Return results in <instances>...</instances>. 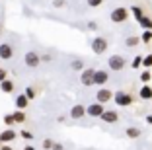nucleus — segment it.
<instances>
[{
  "label": "nucleus",
  "instance_id": "e433bc0d",
  "mask_svg": "<svg viewBox=\"0 0 152 150\" xmlns=\"http://www.w3.org/2000/svg\"><path fill=\"white\" fill-rule=\"evenodd\" d=\"M146 123H148V125H152V115H148V117H146Z\"/></svg>",
  "mask_w": 152,
  "mask_h": 150
},
{
  "label": "nucleus",
  "instance_id": "393cba45",
  "mask_svg": "<svg viewBox=\"0 0 152 150\" xmlns=\"http://www.w3.org/2000/svg\"><path fill=\"white\" fill-rule=\"evenodd\" d=\"M140 41H142V43H150L152 41V31H142V35H140Z\"/></svg>",
  "mask_w": 152,
  "mask_h": 150
},
{
  "label": "nucleus",
  "instance_id": "a211bd4d",
  "mask_svg": "<svg viewBox=\"0 0 152 150\" xmlns=\"http://www.w3.org/2000/svg\"><path fill=\"white\" fill-rule=\"evenodd\" d=\"M139 23H140V27H142L144 31H146V29L152 31V20H150V18H146V16H144V18L139 20Z\"/></svg>",
  "mask_w": 152,
  "mask_h": 150
},
{
  "label": "nucleus",
  "instance_id": "aec40b11",
  "mask_svg": "<svg viewBox=\"0 0 152 150\" xmlns=\"http://www.w3.org/2000/svg\"><path fill=\"white\" fill-rule=\"evenodd\" d=\"M131 12H133V16H134V20H137V22H139L140 18H144L142 8H140V6H131Z\"/></svg>",
  "mask_w": 152,
  "mask_h": 150
},
{
  "label": "nucleus",
  "instance_id": "1a4fd4ad",
  "mask_svg": "<svg viewBox=\"0 0 152 150\" xmlns=\"http://www.w3.org/2000/svg\"><path fill=\"white\" fill-rule=\"evenodd\" d=\"M14 57V49L10 43H0V59L2 61H10Z\"/></svg>",
  "mask_w": 152,
  "mask_h": 150
},
{
  "label": "nucleus",
  "instance_id": "412c9836",
  "mask_svg": "<svg viewBox=\"0 0 152 150\" xmlns=\"http://www.w3.org/2000/svg\"><path fill=\"white\" fill-rule=\"evenodd\" d=\"M14 121H16V123H23V121H26V113H23L22 109H18V111H14Z\"/></svg>",
  "mask_w": 152,
  "mask_h": 150
},
{
  "label": "nucleus",
  "instance_id": "423d86ee",
  "mask_svg": "<svg viewBox=\"0 0 152 150\" xmlns=\"http://www.w3.org/2000/svg\"><path fill=\"white\" fill-rule=\"evenodd\" d=\"M94 76H96V68H84L80 72L82 86H94Z\"/></svg>",
  "mask_w": 152,
  "mask_h": 150
},
{
  "label": "nucleus",
  "instance_id": "2eb2a0df",
  "mask_svg": "<svg viewBox=\"0 0 152 150\" xmlns=\"http://www.w3.org/2000/svg\"><path fill=\"white\" fill-rule=\"evenodd\" d=\"M139 97H140V100H152V86H148V84L140 86V90H139Z\"/></svg>",
  "mask_w": 152,
  "mask_h": 150
},
{
  "label": "nucleus",
  "instance_id": "4be33fe9",
  "mask_svg": "<svg viewBox=\"0 0 152 150\" xmlns=\"http://www.w3.org/2000/svg\"><path fill=\"white\" fill-rule=\"evenodd\" d=\"M150 80H152V72L150 70H142L140 72V82H142V84H148Z\"/></svg>",
  "mask_w": 152,
  "mask_h": 150
},
{
  "label": "nucleus",
  "instance_id": "58836bf2",
  "mask_svg": "<svg viewBox=\"0 0 152 150\" xmlns=\"http://www.w3.org/2000/svg\"><path fill=\"white\" fill-rule=\"evenodd\" d=\"M0 146H2V140H0Z\"/></svg>",
  "mask_w": 152,
  "mask_h": 150
},
{
  "label": "nucleus",
  "instance_id": "f3484780",
  "mask_svg": "<svg viewBox=\"0 0 152 150\" xmlns=\"http://www.w3.org/2000/svg\"><path fill=\"white\" fill-rule=\"evenodd\" d=\"M0 90H2L4 94H12L14 92V82L12 80H4V82L0 84Z\"/></svg>",
  "mask_w": 152,
  "mask_h": 150
},
{
  "label": "nucleus",
  "instance_id": "f8f14e48",
  "mask_svg": "<svg viewBox=\"0 0 152 150\" xmlns=\"http://www.w3.org/2000/svg\"><path fill=\"white\" fill-rule=\"evenodd\" d=\"M99 119H102L103 123H117V121H119V113H117V111H113V109H111V111L105 109Z\"/></svg>",
  "mask_w": 152,
  "mask_h": 150
},
{
  "label": "nucleus",
  "instance_id": "0eeeda50",
  "mask_svg": "<svg viewBox=\"0 0 152 150\" xmlns=\"http://www.w3.org/2000/svg\"><path fill=\"white\" fill-rule=\"evenodd\" d=\"M111 100H113V92L107 90V88H99L98 94H96V102L98 103H107V102H111Z\"/></svg>",
  "mask_w": 152,
  "mask_h": 150
},
{
  "label": "nucleus",
  "instance_id": "20e7f679",
  "mask_svg": "<svg viewBox=\"0 0 152 150\" xmlns=\"http://www.w3.org/2000/svg\"><path fill=\"white\" fill-rule=\"evenodd\" d=\"M111 22L113 23H123L127 18H129V10L127 8H113V12H111Z\"/></svg>",
  "mask_w": 152,
  "mask_h": 150
},
{
  "label": "nucleus",
  "instance_id": "473e14b6",
  "mask_svg": "<svg viewBox=\"0 0 152 150\" xmlns=\"http://www.w3.org/2000/svg\"><path fill=\"white\" fill-rule=\"evenodd\" d=\"M64 4H66L64 0H55V2H53V6H55V8H61V6H64Z\"/></svg>",
  "mask_w": 152,
  "mask_h": 150
},
{
  "label": "nucleus",
  "instance_id": "5701e85b",
  "mask_svg": "<svg viewBox=\"0 0 152 150\" xmlns=\"http://www.w3.org/2000/svg\"><path fill=\"white\" fill-rule=\"evenodd\" d=\"M139 43H140V37H127V39H125L127 47H137Z\"/></svg>",
  "mask_w": 152,
  "mask_h": 150
},
{
  "label": "nucleus",
  "instance_id": "7ed1b4c3",
  "mask_svg": "<svg viewBox=\"0 0 152 150\" xmlns=\"http://www.w3.org/2000/svg\"><path fill=\"white\" fill-rule=\"evenodd\" d=\"M113 102L117 103L119 107H129L131 103H133V96L131 94H127V92H115L113 94Z\"/></svg>",
  "mask_w": 152,
  "mask_h": 150
},
{
  "label": "nucleus",
  "instance_id": "c756f323",
  "mask_svg": "<svg viewBox=\"0 0 152 150\" xmlns=\"http://www.w3.org/2000/svg\"><path fill=\"white\" fill-rule=\"evenodd\" d=\"M86 2H88V6H90V8H98V6H102V2H103V0H86Z\"/></svg>",
  "mask_w": 152,
  "mask_h": 150
},
{
  "label": "nucleus",
  "instance_id": "f704fd0d",
  "mask_svg": "<svg viewBox=\"0 0 152 150\" xmlns=\"http://www.w3.org/2000/svg\"><path fill=\"white\" fill-rule=\"evenodd\" d=\"M88 29H92V31L98 29V23H96V22H90V23H88Z\"/></svg>",
  "mask_w": 152,
  "mask_h": 150
},
{
  "label": "nucleus",
  "instance_id": "4468645a",
  "mask_svg": "<svg viewBox=\"0 0 152 150\" xmlns=\"http://www.w3.org/2000/svg\"><path fill=\"white\" fill-rule=\"evenodd\" d=\"M14 138H16V132L12 131V129H6L4 132H0V140H2V144H8V142H12Z\"/></svg>",
  "mask_w": 152,
  "mask_h": 150
},
{
  "label": "nucleus",
  "instance_id": "6e6552de",
  "mask_svg": "<svg viewBox=\"0 0 152 150\" xmlns=\"http://www.w3.org/2000/svg\"><path fill=\"white\" fill-rule=\"evenodd\" d=\"M86 111H88V115H90V117H102L105 109H103V103L94 102V103H90V105L86 107Z\"/></svg>",
  "mask_w": 152,
  "mask_h": 150
},
{
  "label": "nucleus",
  "instance_id": "cd10ccee",
  "mask_svg": "<svg viewBox=\"0 0 152 150\" xmlns=\"http://www.w3.org/2000/svg\"><path fill=\"white\" fill-rule=\"evenodd\" d=\"M20 137H22V138H26V140H31V138L35 137V135H33L31 131H22V132H20Z\"/></svg>",
  "mask_w": 152,
  "mask_h": 150
},
{
  "label": "nucleus",
  "instance_id": "7c9ffc66",
  "mask_svg": "<svg viewBox=\"0 0 152 150\" xmlns=\"http://www.w3.org/2000/svg\"><path fill=\"white\" fill-rule=\"evenodd\" d=\"M4 123L8 125V127H10V125H14V123H16V121H14V115H12V113L4 115Z\"/></svg>",
  "mask_w": 152,
  "mask_h": 150
},
{
  "label": "nucleus",
  "instance_id": "a878e982",
  "mask_svg": "<svg viewBox=\"0 0 152 150\" xmlns=\"http://www.w3.org/2000/svg\"><path fill=\"white\" fill-rule=\"evenodd\" d=\"M142 66L144 68H152V55H146V57L142 59Z\"/></svg>",
  "mask_w": 152,
  "mask_h": 150
},
{
  "label": "nucleus",
  "instance_id": "4c0bfd02",
  "mask_svg": "<svg viewBox=\"0 0 152 150\" xmlns=\"http://www.w3.org/2000/svg\"><path fill=\"white\" fill-rule=\"evenodd\" d=\"M23 150H35V148H33V146H29V144H27V146H23Z\"/></svg>",
  "mask_w": 152,
  "mask_h": 150
},
{
  "label": "nucleus",
  "instance_id": "72a5a7b5",
  "mask_svg": "<svg viewBox=\"0 0 152 150\" xmlns=\"http://www.w3.org/2000/svg\"><path fill=\"white\" fill-rule=\"evenodd\" d=\"M53 150H64V146L61 144V142H55V144H53Z\"/></svg>",
  "mask_w": 152,
  "mask_h": 150
},
{
  "label": "nucleus",
  "instance_id": "ddd939ff",
  "mask_svg": "<svg viewBox=\"0 0 152 150\" xmlns=\"http://www.w3.org/2000/svg\"><path fill=\"white\" fill-rule=\"evenodd\" d=\"M14 103H16V107H18V109H22V111H23L27 105H29V97H27L26 94H20V96H16Z\"/></svg>",
  "mask_w": 152,
  "mask_h": 150
},
{
  "label": "nucleus",
  "instance_id": "39448f33",
  "mask_svg": "<svg viewBox=\"0 0 152 150\" xmlns=\"http://www.w3.org/2000/svg\"><path fill=\"white\" fill-rule=\"evenodd\" d=\"M23 61H26V66L37 68L39 62H41V57H39V53H35V51H27V53L23 55Z\"/></svg>",
  "mask_w": 152,
  "mask_h": 150
},
{
  "label": "nucleus",
  "instance_id": "dca6fc26",
  "mask_svg": "<svg viewBox=\"0 0 152 150\" xmlns=\"http://www.w3.org/2000/svg\"><path fill=\"white\" fill-rule=\"evenodd\" d=\"M125 135H127L129 138H139L140 135H142V131H140L139 127H127V129H125Z\"/></svg>",
  "mask_w": 152,
  "mask_h": 150
},
{
  "label": "nucleus",
  "instance_id": "6ab92c4d",
  "mask_svg": "<svg viewBox=\"0 0 152 150\" xmlns=\"http://www.w3.org/2000/svg\"><path fill=\"white\" fill-rule=\"evenodd\" d=\"M70 68L72 70H84V61H82V59H74V61L70 62Z\"/></svg>",
  "mask_w": 152,
  "mask_h": 150
},
{
  "label": "nucleus",
  "instance_id": "b1692460",
  "mask_svg": "<svg viewBox=\"0 0 152 150\" xmlns=\"http://www.w3.org/2000/svg\"><path fill=\"white\" fill-rule=\"evenodd\" d=\"M142 59H144V57H140V55H137V57L133 59V62H131V66H133L134 70H137V68H140V66H142Z\"/></svg>",
  "mask_w": 152,
  "mask_h": 150
},
{
  "label": "nucleus",
  "instance_id": "f257e3e1",
  "mask_svg": "<svg viewBox=\"0 0 152 150\" xmlns=\"http://www.w3.org/2000/svg\"><path fill=\"white\" fill-rule=\"evenodd\" d=\"M107 66H109V70H113V72H121L127 66V61L121 55H111L107 59Z\"/></svg>",
  "mask_w": 152,
  "mask_h": 150
},
{
  "label": "nucleus",
  "instance_id": "2f4dec72",
  "mask_svg": "<svg viewBox=\"0 0 152 150\" xmlns=\"http://www.w3.org/2000/svg\"><path fill=\"white\" fill-rule=\"evenodd\" d=\"M4 80H8V70H4V68H0V84H2Z\"/></svg>",
  "mask_w": 152,
  "mask_h": 150
},
{
  "label": "nucleus",
  "instance_id": "9b49d317",
  "mask_svg": "<svg viewBox=\"0 0 152 150\" xmlns=\"http://www.w3.org/2000/svg\"><path fill=\"white\" fill-rule=\"evenodd\" d=\"M107 80H109L107 70H96V76H94V86H103V84H107Z\"/></svg>",
  "mask_w": 152,
  "mask_h": 150
},
{
  "label": "nucleus",
  "instance_id": "c9c22d12",
  "mask_svg": "<svg viewBox=\"0 0 152 150\" xmlns=\"http://www.w3.org/2000/svg\"><path fill=\"white\" fill-rule=\"evenodd\" d=\"M0 150H14V148H12V146H8V144H2V146H0Z\"/></svg>",
  "mask_w": 152,
  "mask_h": 150
},
{
  "label": "nucleus",
  "instance_id": "9d476101",
  "mask_svg": "<svg viewBox=\"0 0 152 150\" xmlns=\"http://www.w3.org/2000/svg\"><path fill=\"white\" fill-rule=\"evenodd\" d=\"M84 115H88V111H86V107L82 105V103L72 105V109H70V119H82Z\"/></svg>",
  "mask_w": 152,
  "mask_h": 150
},
{
  "label": "nucleus",
  "instance_id": "f03ea898",
  "mask_svg": "<svg viewBox=\"0 0 152 150\" xmlns=\"http://www.w3.org/2000/svg\"><path fill=\"white\" fill-rule=\"evenodd\" d=\"M90 49H92L96 55H103L107 51V39H105V37H99V35L94 37L92 43H90Z\"/></svg>",
  "mask_w": 152,
  "mask_h": 150
},
{
  "label": "nucleus",
  "instance_id": "c85d7f7f",
  "mask_svg": "<svg viewBox=\"0 0 152 150\" xmlns=\"http://www.w3.org/2000/svg\"><path fill=\"white\" fill-rule=\"evenodd\" d=\"M53 144H55V142L51 140V138H45V140H43V148L45 150H53Z\"/></svg>",
  "mask_w": 152,
  "mask_h": 150
},
{
  "label": "nucleus",
  "instance_id": "bb28decb",
  "mask_svg": "<svg viewBox=\"0 0 152 150\" xmlns=\"http://www.w3.org/2000/svg\"><path fill=\"white\" fill-rule=\"evenodd\" d=\"M23 94H26V96L29 97V102H31L33 97H35V88H31V86H27V88H26V92H23Z\"/></svg>",
  "mask_w": 152,
  "mask_h": 150
}]
</instances>
